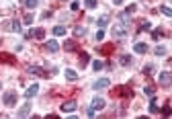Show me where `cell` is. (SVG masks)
Masks as SVG:
<instances>
[{"label":"cell","instance_id":"8fae6325","mask_svg":"<svg viewBox=\"0 0 172 119\" xmlns=\"http://www.w3.org/2000/svg\"><path fill=\"white\" fill-rule=\"evenodd\" d=\"M115 95H119V97H131V91H129V88H125V86H119Z\"/></svg>","mask_w":172,"mask_h":119},{"label":"cell","instance_id":"5b68a950","mask_svg":"<svg viewBox=\"0 0 172 119\" xmlns=\"http://www.w3.org/2000/svg\"><path fill=\"white\" fill-rule=\"evenodd\" d=\"M109 78H101V80H97L94 82V91H103V88H109Z\"/></svg>","mask_w":172,"mask_h":119},{"label":"cell","instance_id":"836d02e7","mask_svg":"<svg viewBox=\"0 0 172 119\" xmlns=\"http://www.w3.org/2000/svg\"><path fill=\"white\" fill-rule=\"evenodd\" d=\"M86 115H88V117H94V107H92V109H88V111H86Z\"/></svg>","mask_w":172,"mask_h":119},{"label":"cell","instance_id":"9a60e30c","mask_svg":"<svg viewBox=\"0 0 172 119\" xmlns=\"http://www.w3.org/2000/svg\"><path fill=\"white\" fill-rule=\"evenodd\" d=\"M135 51H137V54H145V51H148V45H145V43H135Z\"/></svg>","mask_w":172,"mask_h":119},{"label":"cell","instance_id":"7c38bea8","mask_svg":"<svg viewBox=\"0 0 172 119\" xmlns=\"http://www.w3.org/2000/svg\"><path fill=\"white\" fill-rule=\"evenodd\" d=\"M64 74H66V78H68L70 82H74L76 78H78V74H76V72H74V70H72V68H68V70L64 72Z\"/></svg>","mask_w":172,"mask_h":119},{"label":"cell","instance_id":"7402d4cb","mask_svg":"<svg viewBox=\"0 0 172 119\" xmlns=\"http://www.w3.org/2000/svg\"><path fill=\"white\" fill-rule=\"evenodd\" d=\"M160 10H162V14H166V17H170V19H172V8L170 6H162Z\"/></svg>","mask_w":172,"mask_h":119},{"label":"cell","instance_id":"9c48e42d","mask_svg":"<svg viewBox=\"0 0 172 119\" xmlns=\"http://www.w3.org/2000/svg\"><path fill=\"white\" fill-rule=\"evenodd\" d=\"M29 113H31V105L27 103V105H23L21 109H19V113H16V115H19V117H27Z\"/></svg>","mask_w":172,"mask_h":119},{"label":"cell","instance_id":"e0dca14e","mask_svg":"<svg viewBox=\"0 0 172 119\" xmlns=\"http://www.w3.org/2000/svg\"><path fill=\"white\" fill-rule=\"evenodd\" d=\"M23 6H27V8H35V6H37V0H23Z\"/></svg>","mask_w":172,"mask_h":119},{"label":"cell","instance_id":"d4e9b609","mask_svg":"<svg viewBox=\"0 0 172 119\" xmlns=\"http://www.w3.org/2000/svg\"><path fill=\"white\" fill-rule=\"evenodd\" d=\"M35 37H37V39H43V37H45V31H43V29H35Z\"/></svg>","mask_w":172,"mask_h":119},{"label":"cell","instance_id":"ac0fdd59","mask_svg":"<svg viewBox=\"0 0 172 119\" xmlns=\"http://www.w3.org/2000/svg\"><path fill=\"white\" fill-rule=\"evenodd\" d=\"M150 111L152 113H158V103H156V99L152 97V101H150Z\"/></svg>","mask_w":172,"mask_h":119},{"label":"cell","instance_id":"5bb4252c","mask_svg":"<svg viewBox=\"0 0 172 119\" xmlns=\"http://www.w3.org/2000/svg\"><path fill=\"white\" fill-rule=\"evenodd\" d=\"M0 62H6V64H14V58L8 56V54H0Z\"/></svg>","mask_w":172,"mask_h":119},{"label":"cell","instance_id":"4dcf8cb0","mask_svg":"<svg viewBox=\"0 0 172 119\" xmlns=\"http://www.w3.org/2000/svg\"><path fill=\"white\" fill-rule=\"evenodd\" d=\"M33 23V14H25V25H31Z\"/></svg>","mask_w":172,"mask_h":119},{"label":"cell","instance_id":"f1b7e54d","mask_svg":"<svg viewBox=\"0 0 172 119\" xmlns=\"http://www.w3.org/2000/svg\"><path fill=\"white\" fill-rule=\"evenodd\" d=\"M139 31H150V23L144 21V23H141V27H139Z\"/></svg>","mask_w":172,"mask_h":119},{"label":"cell","instance_id":"3957f363","mask_svg":"<svg viewBox=\"0 0 172 119\" xmlns=\"http://www.w3.org/2000/svg\"><path fill=\"white\" fill-rule=\"evenodd\" d=\"M16 92H4V99H2V101H4V105L6 107H14L16 105Z\"/></svg>","mask_w":172,"mask_h":119},{"label":"cell","instance_id":"2e32d148","mask_svg":"<svg viewBox=\"0 0 172 119\" xmlns=\"http://www.w3.org/2000/svg\"><path fill=\"white\" fill-rule=\"evenodd\" d=\"M64 49H66V51H74V49H76V43L74 41H66V43H64Z\"/></svg>","mask_w":172,"mask_h":119},{"label":"cell","instance_id":"484cf974","mask_svg":"<svg viewBox=\"0 0 172 119\" xmlns=\"http://www.w3.org/2000/svg\"><path fill=\"white\" fill-rule=\"evenodd\" d=\"M84 33H86V29H84V27H76V29H74V35H78V37L84 35Z\"/></svg>","mask_w":172,"mask_h":119},{"label":"cell","instance_id":"f546056e","mask_svg":"<svg viewBox=\"0 0 172 119\" xmlns=\"http://www.w3.org/2000/svg\"><path fill=\"white\" fill-rule=\"evenodd\" d=\"M144 92L148 95V97H154V88H152V86H145V88H144Z\"/></svg>","mask_w":172,"mask_h":119},{"label":"cell","instance_id":"ffe728a7","mask_svg":"<svg viewBox=\"0 0 172 119\" xmlns=\"http://www.w3.org/2000/svg\"><path fill=\"white\" fill-rule=\"evenodd\" d=\"M10 25H13V27H10V29H13L14 33H21V23H19V21H13V23H10Z\"/></svg>","mask_w":172,"mask_h":119},{"label":"cell","instance_id":"30bf717a","mask_svg":"<svg viewBox=\"0 0 172 119\" xmlns=\"http://www.w3.org/2000/svg\"><path fill=\"white\" fill-rule=\"evenodd\" d=\"M45 49H47V51H57V49H60V43L57 41H47L45 43Z\"/></svg>","mask_w":172,"mask_h":119},{"label":"cell","instance_id":"6da1fadb","mask_svg":"<svg viewBox=\"0 0 172 119\" xmlns=\"http://www.w3.org/2000/svg\"><path fill=\"white\" fill-rule=\"evenodd\" d=\"M111 33H113V37H125L127 35V25H125L123 21L119 23V25H113Z\"/></svg>","mask_w":172,"mask_h":119},{"label":"cell","instance_id":"52a82bcc","mask_svg":"<svg viewBox=\"0 0 172 119\" xmlns=\"http://www.w3.org/2000/svg\"><path fill=\"white\" fill-rule=\"evenodd\" d=\"M92 107H94V111H101V109H104V99L97 97L94 101H92Z\"/></svg>","mask_w":172,"mask_h":119},{"label":"cell","instance_id":"d6a6232c","mask_svg":"<svg viewBox=\"0 0 172 119\" xmlns=\"http://www.w3.org/2000/svg\"><path fill=\"white\" fill-rule=\"evenodd\" d=\"M160 35H164V33H162V31H154V33H152V37H154V39H158Z\"/></svg>","mask_w":172,"mask_h":119},{"label":"cell","instance_id":"277c9868","mask_svg":"<svg viewBox=\"0 0 172 119\" xmlns=\"http://www.w3.org/2000/svg\"><path fill=\"white\" fill-rule=\"evenodd\" d=\"M76 107H78L76 101H66V103L62 105V111L64 113H72V111H76Z\"/></svg>","mask_w":172,"mask_h":119},{"label":"cell","instance_id":"ba28073f","mask_svg":"<svg viewBox=\"0 0 172 119\" xmlns=\"http://www.w3.org/2000/svg\"><path fill=\"white\" fill-rule=\"evenodd\" d=\"M29 74H33V76H47L41 68H37V66H29Z\"/></svg>","mask_w":172,"mask_h":119},{"label":"cell","instance_id":"83f0119b","mask_svg":"<svg viewBox=\"0 0 172 119\" xmlns=\"http://www.w3.org/2000/svg\"><path fill=\"white\" fill-rule=\"evenodd\" d=\"M84 4H86L88 8H94L97 6V0H84Z\"/></svg>","mask_w":172,"mask_h":119},{"label":"cell","instance_id":"d590c367","mask_svg":"<svg viewBox=\"0 0 172 119\" xmlns=\"http://www.w3.org/2000/svg\"><path fill=\"white\" fill-rule=\"evenodd\" d=\"M121 2H123V0H113V4H121Z\"/></svg>","mask_w":172,"mask_h":119},{"label":"cell","instance_id":"8992f818","mask_svg":"<svg viewBox=\"0 0 172 119\" xmlns=\"http://www.w3.org/2000/svg\"><path fill=\"white\" fill-rule=\"evenodd\" d=\"M37 92H39V84H31L27 91H25V97H27V99H33Z\"/></svg>","mask_w":172,"mask_h":119},{"label":"cell","instance_id":"7a4b0ae2","mask_svg":"<svg viewBox=\"0 0 172 119\" xmlns=\"http://www.w3.org/2000/svg\"><path fill=\"white\" fill-rule=\"evenodd\" d=\"M158 82L164 86V88H168L172 84V74L170 72H160V76H158Z\"/></svg>","mask_w":172,"mask_h":119},{"label":"cell","instance_id":"4fadbf2b","mask_svg":"<svg viewBox=\"0 0 172 119\" xmlns=\"http://www.w3.org/2000/svg\"><path fill=\"white\" fill-rule=\"evenodd\" d=\"M53 35H66V27H62V25H55L53 27Z\"/></svg>","mask_w":172,"mask_h":119},{"label":"cell","instance_id":"cb8c5ba5","mask_svg":"<svg viewBox=\"0 0 172 119\" xmlns=\"http://www.w3.org/2000/svg\"><path fill=\"white\" fill-rule=\"evenodd\" d=\"M107 23H109V17H101L98 19V27H107Z\"/></svg>","mask_w":172,"mask_h":119},{"label":"cell","instance_id":"4316f807","mask_svg":"<svg viewBox=\"0 0 172 119\" xmlns=\"http://www.w3.org/2000/svg\"><path fill=\"white\" fill-rule=\"evenodd\" d=\"M80 62H82V66H86L88 64V54H80Z\"/></svg>","mask_w":172,"mask_h":119},{"label":"cell","instance_id":"d6986e66","mask_svg":"<svg viewBox=\"0 0 172 119\" xmlns=\"http://www.w3.org/2000/svg\"><path fill=\"white\" fill-rule=\"evenodd\" d=\"M119 62H121V66H131V58L129 56H121Z\"/></svg>","mask_w":172,"mask_h":119},{"label":"cell","instance_id":"44dd1931","mask_svg":"<svg viewBox=\"0 0 172 119\" xmlns=\"http://www.w3.org/2000/svg\"><path fill=\"white\" fill-rule=\"evenodd\" d=\"M154 54H156V56H164V54H166V47H164V45H158V47L154 49Z\"/></svg>","mask_w":172,"mask_h":119},{"label":"cell","instance_id":"603a6c76","mask_svg":"<svg viewBox=\"0 0 172 119\" xmlns=\"http://www.w3.org/2000/svg\"><path fill=\"white\" fill-rule=\"evenodd\" d=\"M92 68H94V70H103V62H101V60H94V62H92Z\"/></svg>","mask_w":172,"mask_h":119},{"label":"cell","instance_id":"1f68e13d","mask_svg":"<svg viewBox=\"0 0 172 119\" xmlns=\"http://www.w3.org/2000/svg\"><path fill=\"white\" fill-rule=\"evenodd\" d=\"M78 8H80V2L74 0V2H72V10H78Z\"/></svg>","mask_w":172,"mask_h":119},{"label":"cell","instance_id":"e575fe53","mask_svg":"<svg viewBox=\"0 0 172 119\" xmlns=\"http://www.w3.org/2000/svg\"><path fill=\"white\" fill-rule=\"evenodd\" d=\"M162 113H164V115H170L172 109H170V107H164V111H162Z\"/></svg>","mask_w":172,"mask_h":119}]
</instances>
